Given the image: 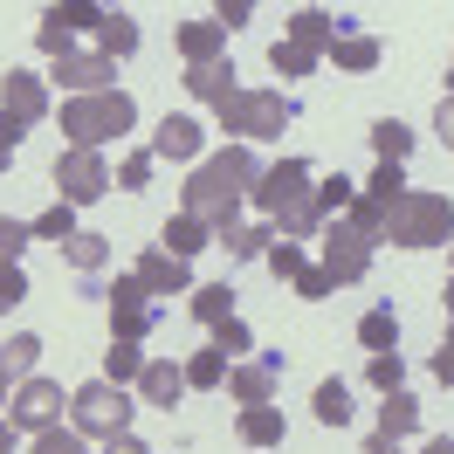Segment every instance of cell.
Here are the masks:
<instances>
[{
  "mask_svg": "<svg viewBox=\"0 0 454 454\" xmlns=\"http://www.w3.org/2000/svg\"><path fill=\"white\" fill-rule=\"evenodd\" d=\"M262 179V159L248 152V145H227V152H207L193 166V179H186V207L179 214H193V221L214 227V241H221L227 227L241 221V200L255 193Z\"/></svg>",
  "mask_w": 454,
  "mask_h": 454,
  "instance_id": "6da1fadb",
  "label": "cell"
},
{
  "mask_svg": "<svg viewBox=\"0 0 454 454\" xmlns=\"http://www.w3.org/2000/svg\"><path fill=\"white\" fill-rule=\"evenodd\" d=\"M386 241H393V248H448L454 241V200L406 186V200L386 207Z\"/></svg>",
  "mask_w": 454,
  "mask_h": 454,
  "instance_id": "7a4b0ae2",
  "label": "cell"
},
{
  "mask_svg": "<svg viewBox=\"0 0 454 454\" xmlns=\"http://www.w3.org/2000/svg\"><path fill=\"white\" fill-rule=\"evenodd\" d=\"M138 124V104L124 97V90H111V97H69L62 104V138H69V152H97V145L124 138Z\"/></svg>",
  "mask_w": 454,
  "mask_h": 454,
  "instance_id": "3957f363",
  "label": "cell"
},
{
  "mask_svg": "<svg viewBox=\"0 0 454 454\" xmlns=\"http://www.w3.org/2000/svg\"><path fill=\"white\" fill-rule=\"evenodd\" d=\"M131 393L124 386H111V379H90V386H76L69 393V427L83 434V441H117V434H131Z\"/></svg>",
  "mask_w": 454,
  "mask_h": 454,
  "instance_id": "277c9868",
  "label": "cell"
},
{
  "mask_svg": "<svg viewBox=\"0 0 454 454\" xmlns=\"http://www.w3.org/2000/svg\"><path fill=\"white\" fill-rule=\"evenodd\" d=\"M214 117H221V131H234V145H255V138H276L289 117H296V104H289L283 90H234Z\"/></svg>",
  "mask_w": 454,
  "mask_h": 454,
  "instance_id": "5b68a950",
  "label": "cell"
},
{
  "mask_svg": "<svg viewBox=\"0 0 454 454\" xmlns=\"http://www.w3.org/2000/svg\"><path fill=\"white\" fill-rule=\"evenodd\" d=\"M317 193V179H310V166L303 159H276V166H262V179H255V207L269 214V221H283L289 207H303V200Z\"/></svg>",
  "mask_w": 454,
  "mask_h": 454,
  "instance_id": "8992f818",
  "label": "cell"
},
{
  "mask_svg": "<svg viewBox=\"0 0 454 454\" xmlns=\"http://www.w3.org/2000/svg\"><path fill=\"white\" fill-rule=\"evenodd\" d=\"M104 310H111V338H124V344H145V331L159 324V303H152V289L138 276H117L104 289Z\"/></svg>",
  "mask_w": 454,
  "mask_h": 454,
  "instance_id": "52a82bcc",
  "label": "cell"
},
{
  "mask_svg": "<svg viewBox=\"0 0 454 454\" xmlns=\"http://www.w3.org/2000/svg\"><path fill=\"white\" fill-rule=\"evenodd\" d=\"M117 179L111 166H104V152H69L62 145V159H56V200H69V207H90V200H104Z\"/></svg>",
  "mask_w": 454,
  "mask_h": 454,
  "instance_id": "ba28073f",
  "label": "cell"
},
{
  "mask_svg": "<svg viewBox=\"0 0 454 454\" xmlns=\"http://www.w3.org/2000/svg\"><path fill=\"white\" fill-rule=\"evenodd\" d=\"M62 386L56 379H21L14 386V399H7V420L21 427V434H49V427H62Z\"/></svg>",
  "mask_w": 454,
  "mask_h": 454,
  "instance_id": "9c48e42d",
  "label": "cell"
},
{
  "mask_svg": "<svg viewBox=\"0 0 454 454\" xmlns=\"http://www.w3.org/2000/svg\"><path fill=\"white\" fill-rule=\"evenodd\" d=\"M317 269H324V276H331V283H365L372 276V241L365 234H358V227H324V262H317Z\"/></svg>",
  "mask_w": 454,
  "mask_h": 454,
  "instance_id": "30bf717a",
  "label": "cell"
},
{
  "mask_svg": "<svg viewBox=\"0 0 454 454\" xmlns=\"http://www.w3.org/2000/svg\"><path fill=\"white\" fill-rule=\"evenodd\" d=\"M69 97H111V76H117V62L111 56H97V49H76V56H62L56 69H49Z\"/></svg>",
  "mask_w": 454,
  "mask_h": 454,
  "instance_id": "8fae6325",
  "label": "cell"
},
{
  "mask_svg": "<svg viewBox=\"0 0 454 454\" xmlns=\"http://www.w3.org/2000/svg\"><path fill=\"white\" fill-rule=\"evenodd\" d=\"M0 117H14L21 131L49 117V76H28V69H7V83H0Z\"/></svg>",
  "mask_w": 454,
  "mask_h": 454,
  "instance_id": "7c38bea8",
  "label": "cell"
},
{
  "mask_svg": "<svg viewBox=\"0 0 454 454\" xmlns=\"http://www.w3.org/2000/svg\"><path fill=\"white\" fill-rule=\"evenodd\" d=\"M152 296H193V262L166 255V248H152V255H138V269H131Z\"/></svg>",
  "mask_w": 454,
  "mask_h": 454,
  "instance_id": "4fadbf2b",
  "label": "cell"
},
{
  "mask_svg": "<svg viewBox=\"0 0 454 454\" xmlns=\"http://www.w3.org/2000/svg\"><path fill=\"white\" fill-rule=\"evenodd\" d=\"M276 379L283 372L269 365V358H234L227 365V393L241 399V406H276Z\"/></svg>",
  "mask_w": 454,
  "mask_h": 454,
  "instance_id": "5bb4252c",
  "label": "cell"
},
{
  "mask_svg": "<svg viewBox=\"0 0 454 454\" xmlns=\"http://www.w3.org/2000/svg\"><path fill=\"white\" fill-rule=\"evenodd\" d=\"M138 399L145 406H179V399H186V372L172 365V358H145V372H138Z\"/></svg>",
  "mask_w": 454,
  "mask_h": 454,
  "instance_id": "9a60e30c",
  "label": "cell"
},
{
  "mask_svg": "<svg viewBox=\"0 0 454 454\" xmlns=\"http://www.w3.org/2000/svg\"><path fill=\"white\" fill-rule=\"evenodd\" d=\"M200 152H207V131H200L193 117L166 111V124L152 131V159H200Z\"/></svg>",
  "mask_w": 454,
  "mask_h": 454,
  "instance_id": "2e32d148",
  "label": "cell"
},
{
  "mask_svg": "<svg viewBox=\"0 0 454 454\" xmlns=\"http://www.w3.org/2000/svg\"><path fill=\"white\" fill-rule=\"evenodd\" d=\"M324 56L338 62V69H351V76H365V69H379V35H358L351 21H338V35H331Z\"/></svg>",
  "mask_w": 454,
  "mask_h": 454,
  "instance_id": "e0dca14e",
  "label": "cell"
},
{
  "mask_svg": "<svg viewBox=\"0 0 454 454\" xmlns=\"http://www.w3.org/2000/svg\"><path fill=\"white\" fill-rule=\"evenodd\" d=\"M234 434H241V448H283V441H289V427H283V406H241Z\"/></svg>",
  "mask_w": 454,
  "mask_h": 454,
  "instance_id": "ac0fdd59",
  "label": "cell"
},
{
  "mask_svg": "<svg viewBox=\"0 0 454 454\" xmlns=\"http://www.w3.org/2000/svg\"><path fill=\"white\" fill-rule=\"evenodd\" d=\"M159 248H166V255H179V262H193L200 248H214V227L193 221V214H172V221L159 227Z\"/></svg>",
  "mask_w": 454,
  "mask_h": 454,
  "instance_id": "d6986e66",
  "label": "cell"
},
{
  "mask_svg": "<svg viewBox=\"0 0 454 454\" xmlns=\"http://www.w3.org/2000/svg\"><path fill=\"white\" fill-rule=\"evenodd\" d=\"M221 49H227V28H221V21H186V28H179V56H186V69L221 62Z\"/></svg>",
  "mask_w": 454,
  "mask_h": 454,
  "instance_id": "ffe728a7",
  "label": "cell"
},
{
  "mask_svg": "<svg viewBox=\"0 0 454 454\" xmlns=\"http://www.w3.org/2000/svg\"><path fill=\"white\" fill-rule=\"evenodd\" d=\"M276 241H283V234H276V221H255V227H227L221 234V248H227V262H262L269 255V248H276Z\"/></svg>",
  "mask_w": 454,
  "mask_h": 454,
  "instance_id": "44dd1931",
  "label": "cell"
},
{
  "mask_svg": "<svg viewBox=\"0 0 454 454\" xmlns=\"http://www.w3.org/2000/svg\"><path fill=\"white\" fill-rule=\"evenodd\" d=\"M234 90H241V83H234V62H227V56H221V62H207V69H186V97L214 104V111H221Z\"/></svg>",
  "mask_w": 454,
  "mask_h": 454,
  "instance_id": "7402d4cb",
  "label": "cell"
},
{
  "mask_svg": "<svg viewBox=\"0 0 454 454\" xmlns=\"http://www.w3.org/2000/svg\"><path fill=\"white\" fill-rule=\"evenodd\" d=\"M331 35H338V14H324V7H296L283 42H296V49H317V56H324V49H331Z\"/></svg>",
  "mask_w": 454,
  "mask_h": 454,
  "instance_id": "603a6c76",
  "label": "cell"
},
{
  "mask_svg": "<svg viewBox=\"0 0 454 454\" xmlns=\"http://www.w3.org/2000/svg\"><path fill=\"white\" fill-rule=\"evenodd\" d=\"M379 399H386V406H379V434H386V441H406V434L420 427V399L406 393V386H399V393H379Z\"/></svg>",
  "mask_w": 454,
  "mask_h": 454,
  "instance_id": "cb8c5ba5",
  "label": "cell"
},
{
  "mask_svg": "<svg viewBox=\"0 0 454 454\" xmlns=\"http://www.w3.org/2000/svg\"><path fill=\"white\" fill-rule=\"evenodd\" d=\"M310 413H317V427H351V386H344V379H324L310 393Z\"/></svg>",
  "mask_w": 454,
  "mask_h": 454,
  "instance_id": "d4e9b609",
  "label": "cell"
},
{
  "mask_svg": "<svg viewBox=\"0 0 454 454\" xmlns=\"http://www.w3.org/2000/svg\"><path fill=\"white\" fill-rule=\"evenodd\" d=\"M35 358H42V338L35 331H14V338L0 344V372L21 386V379H35Z\"/></svg>",
  "mask_w": 454,
  "mask_h": 454,
  "instance_id": "484cf974",
  "label": "cell"
},
{
  "mask_svg": "<svg viewBox=\"0 0 454 454\" xmlns=\"http://www.w3.org/2000/svg\"><path fill=\"white\" fill-rule=\"evenodd\" d=\"M372 152H379V166H406V152H413V131H406L399 117H379V124H372Z\"/></svg>",
  "mask_w": 454,
  "mask_h": 454,
  "instance_id": "4316f807",
  "label": "cell"
},
{
  "mask_svg": "<svg viewBox=\"0 0 454 454\" xmlns=\"http://www.w3.org/2000/svg\"><path fill=\"white\" fill-rule=\"evenodd\" d=\"M131 49H138V21H131V14H104V28H97V56L124 62Z\"/></svg>",
  "mask_w": 454,
  "mask_h": 454,
  "instance_id": "83f0119b",
  "label": "cell"
},
{
  "mask_svg": "<svg viewBox=\"0 0 454 454\" xmlns=\"http://www.w3.org/2000/svg\"><path fill=\"white\" fill-rule=\"evenodd\" d=\"M179 372H186V393H214V386H227V358L214 351V344H207V351H193Z\"/></svg>",
  "mask_w": 454,
  "mask_h": 454,
  "instance_id": "f1b7e54d",
  "label": "cell"
},
{
  "mask_svg": "<svg viewBox=\"0 0 454 454\" xmlns=\"http://www.w3.org/2000/svg\"><path fill=\"white\" fill-rule=\"evenodd\" d=\"M358 344H365V351H399V317H393V303L365 310V324H358Z\"/></svg>",
  "mask_w": 454,
  "mask_h": 454,
  "instance_id": "f546056e",
  "label": "cell"
},
{
  "mask_svg": "<svg viewBox=\"0 0 454 454\" xmlns=\"http://www.w3.org/2000/svg\"><path fill=\"white\" fill-rule=\"evenodd\" d=\"M138 372H145V351H138V344H124V338H111V351H104V379H111V386H138Z\"/></svg>",
  "mask_w": 454,
  "mask_h": 454,
  "instance_id": "4dcf8cb0",
  "label": "cell"
},
{
  "mask_svg": "<svg viewBox=\"0 0 454 454\" xmlns=\"http://www.w3.org/2000/svg\"><path fill=\"white\" fill-rule=\"evenodd\" d=\"M193 317L207 324V331H214V324H227V317H234V289H227V283H200V289H193Z\"/></svg>",
  "mask_w": 454,
  "mask_h": 454,
  "instance_id": "1f68e13d",
  "label": "cell"
},
{
  "mask_svg": "<svg viewBox=\"0 0 454 454\" xmlns=\"http://www.w3.org/2000/svg\"><path fill=\"white\" fill-rule=\"evenodd\" d=\"M62 255H69V269L97 276V269L111 262V241H104V234H69V241H62Z\"/></svg>",
  "mask_w": 454,
  "mask_h": 454,
  "instance_id": "d6a6232c",
  "label": "cell"
},
{
  "mask_svg": "<svg viewBox=\"0 0 454 454\" xmlns=\"http://www.w3.org/2000/svg\"><path fill=\"white\" fill-rule=\"evenodd\" d=\"M317 214H324V221H331V214H344V207H351V200H358V179H344V172H331V179H317Z\"/></svg>",
  "mask_w": 454,
  "mask_h": 454,
  "instance_id": "836d02e7",
  "label": "cell"
},
{
  "mask_svg": "<svg viewBox=\"0 0 454 454\" xmlns=\"http://www.w3.org/2000/svg\"><path fill=\"white\" fill-rule=\"evenodd\" d=\"M344 227H358L365 241H386V207H379L372 193H358L351 207H344Z\"/></svg>",
  "mask_w": 454,
  "mask_h": 454,
  "instance_id": "e575fe53",
  "label": "cell"
},
{
  "mask_svg": "<svg viewBox=\"0 0 454 454\" xmlns=\"http://www.w3.org/2000/svg\"><path fill=\"white\" fill-rule=\"evenodd\" d=\"M324 214H317V200H303V207H289L283 221H276V234H283V241H310V234H324Z\"/></svg>",
  "mask_w": 454,
  "mask_h": 454,
  "instance_id": "d590c367",
  "label": "cell"
},
{
  "mask_svg": "<svg viewBox=\"0 0 454 454\" xmlns=\"http://www.w3.org/2000/svg\"><path fill=\"white\" fill-rule=\"evenodd\" d=\"M35 49H42V56H76V35H69V28H62V14H56V7H49V14H42V28H35Z\"/></svg>",
  "mask_w": 454,
  "mask_h": 454,
  "instance_id": "8d00e7d4",
  "label": "cell"
},
{
  "mask_svg": "<svg viewBox=\"0 0 454 454\" xmlns=\"http://www.w3.org/2000/svg\"><path fill=\"white\" fill-rule=\"evenodd\" d=\"M35 227V241H69V234H76V207H69V200H56V207H49V214H42V221H28Z\"/></svg>",
  "mask_w": 454,
  "mask_h": 454,
  "instance_id": "74e56055",
  "label": "cell"
},
{
  "mask_svg": "<svg viewBox=\"0 0 454 454\" xmlns=\"http://www.w3.org/2000/svg\"><path fill=\"white\" fill-rule=\"evenodd\" d=\"M358 193H372L379 207H393V200H406V166H372V179L358 186Z\"/></svg>",
  "mask_w": 454,
  "mask_h": 454,
  "instance_id": "f35d334b",
  "label": "cell"
},
{
  "mask_svg": "<svg viewBox=\"0 0 454 454\" xmlns=\"http://www.w3.org/2000/svg\"><path fill=\"white\" fill-rule=\"evenodd\" d=\"M365 379L379 386V393H399V379H406V358H399V351H372V358H365Z\"/></svg>",
  "mask_w": 454,
  "mask_h": 454,
  "instance_id": "ab89813d",
  "label": "cell"
},
{
  "mask_svg": "<svg viewBox=\"0 0 454 454\" xmlns=\"http://www.w3.org/2000/svg\"><path fill=\"white\" fill-rule=\"evenodd\" d=\"M35 241V227L28 221H7L0 214V269H21V248Z\"/></svg>",
  "mask_w": 454,
  "mask_h": 454,
  "instance_id": "60d3db41",
  "label": "cell"
},
{
  "mask_svg": "<svg viewBox=\"0 0 454 454\" xmlns=\"http://www.w3.org/2000/svg\"><path fill=\"white\" fill-rule=\"evenodd\" d=\"M269 276H276V283H296V276H303V269H310V262H303V248H296V241H276V248H269Z\"/></svg>",
  "mask_w": 454,
  "mask_h": 454,
  "instance_id": "b9f144b4",
  "label": "cell"
},
{
  "mask_svg": "<svg viewBox=\"0 0 454 454\" xmlns=\"http://www.w3.org/2000/svg\"><path fill=\"white\" fill-rule=\"evenodd\" d=\"M269 62H276L283 76H310L324 56H317V49H296V42H276V49H269Z\"/></svg>",
  "mask_w": 454,
  "mask_h": 454,
  "instance_id": "7bdbcfd3",
  "label": "cell"
},
{
  "mask_svg": "<svg viewBox=\"0 0 454 454\" xmlns=\"http://www.w3.org/2000/svg\"><path fill=\"white\" fill-rule=\"evenodd\" d=\"M56 14H62V28H69V35H97V28H104V14H111V7H97V0H69V7H56Z\"/></svg>",
  "mask_w": 454,
  "mask_h": 454,
  "instance_id": "ee69618b",
  "label": "cell"
},
{
  "mask_svg": "<svg viewBox=\"0 0 454 454\" xmlns=\"http://www.w3.org/2000/svg\"><path fill=\"white\" fill-rule=\"evenodd\" d=\"M248 344H255V338H248V324H241V317H227V324H214V351H221L227 365H234V358H241Z\"/></svg>",
  "mask_w": 454,
  "mask_h": 454,
  "instance_id": "f6af8a7d",
  "label": "cell"
},
{
  "mask_svg": "<svg viewBox=\"0 0 454 454\" xmlns=\"http://www.w3.org/2000/svg\"><path fill=\"white\" fill-rule=\"evenodd\" d=\"M35 454H90V448L76 427H49V434H35Z\"/></svg>",
  "mask_w": 454,
  "mask_h": 454,
  "instance_id": "bcb514c9",
  "label": "cell"
},
{
  "mask_svg": "<svg viewBox=\"0 0 454 454\" xmlns=\"http://www.w3.org/2000/svg\"><path fill=\"white\" fill-rule=\"evenodd\" d=\"M152 166H159L152 152H131V159L117 166V186H124V193H138V186H152Z\"/></svg>",
  "mask_w": 454,
  "mask_h": 454,
  "instance_id": "7dc6e473",
  "label": "cell"
},
{
  "mask_svg": "<svg viewBox=\"0 0 454 454\" xmlns=\"http://www.w3.org/2000/svg\"><path fill=\"white\" fill-rule=\"evenodd\" d=\"M289 289H296L303 303H324V296H338V283H331V276H324L317 262H310V269H303V276H296V283H289Z\"/></svg>",
  "mask_w": 454,
  "mask_h": 454,
  "instance_id": "c3c4849f",
  "label": "cell"
},
{
  "mask_svg": "<svg viewBox=\"0 0 454 454\" xmlns=\"http://www.w3.org/2000/svg\"><path fill=\"white\" fill-rule=\"evenodd\" d=\"M14 303H28V276L21 269H0V310H14Z\"/></svg>",
  "mask_w": 454,
  "mask_h": 454,
  "instance_id": "681fc988",
  "label": "cell"
},
{
  "mask_svg": "<svg viewBox=\"0 0 454 454\" xmlns=\"http://www.w3.org/2000/svg\"><path fill=\"white\" fill-rule=\"evenodd\" d=\"M214 21H221V28H248V21H255V7H248V0H221V7H214Z\"/></svg>",
  "mask_w": 454,
  "mask_h": 454,
  "instance_id": "f907efd6",
  "label": "cell"
},
{
  "mask_svg": "<svg viewBox=\"0 0 454 454\" xmlns=\"http://www.w3.org/2000/svg\"><path fill=\"white\" fill-rule=\"evenodd\" d=\"M434 379L454 386V324H448V338H441V351H434Z\"/></svg>",
  "mask_w": 454,
  "mask_h": 454,
  "instance_id": "816d5d0a",
  "label": "cell"
},
{
  "mask_svg": "<svg viewBox=\"0 0 454 454\" xmlns=\"http://www.w3.org/2000/svg\"><path fill=\"white\" fill-rule=\"evenodd\" d=\"M434 131H441V145L454 152V97H441V117H434Z\"/></svg>",
  "mask_w": 454,
  "mask_h": 454,
  "instance_id": "f5cc1de1",
  "label": "cell"
},
{
  "mask_svg": "<svg viewBox=\"0 0 454 454\" xmlns=\"http://www.w3.org/2000/svg\"><path fill=\"white\" fill-rule=\"evenodd\" d=\"M104 454H152V448H145L138 434H117V441H104Z\"/></svg>",
  "mask_w": 454,
  "mask_h": 454,
  "instance_id": "db71d44e",
  "label": "cell"
},
{
  "mask_svg": "<svg viewBox=\"0 0 454 454\" xmlns=\"http://www.w3.org/2000/svg\"><path fill=\"white\" fill-rule=\"evenodd\" d=\"M28 138V131H21V124H14V117H0V145H7V152H14V145Z\"/></svg>",
  "mask_w": 454,
  "mask_h": 454,
  "instance_id": "11a10c76",
  "label": "cell"
},
{
  "mask_svg": "<svg viewBox=\"0 0 454 454\" xmlns=\"http://www.w3.org/2000/svg\"><path fill=\"white\" fill-rule=\"evenodd\" d=\"M14 448H21V427H14V420H0V454H14Z\"/></svg>",
  "mask_w": 454,
  "mask_h": 454,
  "instance_id": "9f6ffc18",
  "label": "cell"
},
{
  "mask_svg": "<svg viewBox=\"0 0 454 454\" xmlns=\"http://www.w3.org/2000/svg\"><path fill=\"white\" fill-rule=\"evenodd\" d=\"M365 454H406V448H399V441H386V434H372V441H365Z\"/></svg>",
  "mask_w": 454,
  "mask_h": 454,
  "instance_id": "6f0895ef",
  "label": "cell"
},
{
  "mask_svg": "<svg viewBox=\"0 0 454 454\" xmlns=\"http://www.w3.org/2000/svg\"><path fill=\"white\" fill-rule=\"evenodd\" d=\"M420 454H454V441H448V434H434V441H427Z\"/></svg>",
  "mask_w": 454,
  "mask_h": 454,
  "instance_id": "680465c9",
  "label": "cell"
},
{
  "mask_svg": "<svg viewBox=\"0 0 454 454\" xmlns=\"http://www.w3.org/2000/svg\"><path fill=\"white\" fill-rule=\"evenodd\" d=\"M441 310H448V324H454V276H448V289H441Z\"/></svg>",
  "mask_w": 454,
  "mask_h": 454,
  "instance_id": "91938a15",
  "label": "cell"
},
{
  "mask_svg": "<svg viewBox=\"0 0 454 454\" xmlns=\"http://www.w3.org/2000/svg\"><path fill=\"white\" fill-rule=\"evenodd\" d=\"M7 399H14V379H7V372H0V413H7Z\"/></svg>",
  "mask_w": 454,
  "mask_h": 454,
  "instance_id": "94428289",
  "label": "cell"
},
{
  "mask_svg": "<svg viewBox=\"0 0 454 454\" xmlns=\"http://www.w3.org/2000/svg\"><path fill=\"white\" fill-rule=\"evenodd\" d=\"M7 166H14V152H7V145H0V172H7Z\"/></svg>",
  "mask_w": 454,
  "mask_h": 454,
  "instance_id": "6125c7cd",
  "label": "cell"
},
{
  "mask_svg": "<svg viewBox=\"0 0 454 454\" xmlns=\"http://www.w3.org/2000/svg\"><path fill=\"white\" fill-rule=\"evenodd\" d=\"M448 83H454V56H448Z\"/></svg>",
  "mask_w": 454,
  "mask_h": 454,
  "instance_id": "be15d7a7",
  "label": "cell"
}]
</instances>
